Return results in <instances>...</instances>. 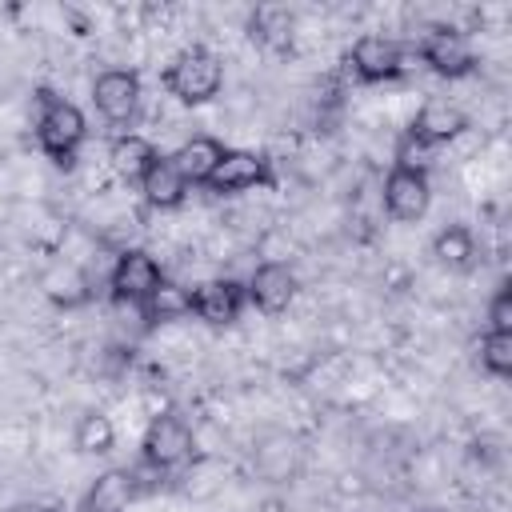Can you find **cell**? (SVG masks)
<instances>
[{
    "mask_svg": "<svg viewBox=\"0 0 512 512\" xmlns=\"http://www.w3.org/2000/svg\"><path fill=\"white\" fill-rule=\"evenodd\" d=\"M32 136H36V148L56 168H72L88 140V120L56 88H36L32 92Z\"/></svg>",
    "mask_w": 512,
    "mask_h": 512,
    "instance_id": "obj_1",
    "label": "cell"
},
{
    "mask_svg": "<svg viewBox=\"0 0 512 512\" xmlns=\"http://www.w3.org/2000/svg\"><path fill=\"white\" fill-rule=\"evenodd\" d=\"M160 84H164L168 96H176V100L188 104V108L212 104V100L220 96V88H224V64H220V56H216L212 48L188 44V48H180V52L168 60Z\"/></svg>",
    "mask_w": 512,
    "mask_h": 512,
    "instance_id": "obj_2",
    "label": "cell"
},
{
    "mask_svg": "<svg viewBox=\"0 0 512 512\" xmlns=\"http://www.w3.org/2000/svg\"><path fill=\"white\" fill-rule=\"evenodd\" d=\"M192 452H196L192 424L176 408H164L148 420V428L140 436V464L148 472H156V476L180 472L184 464H192Z\"/></svg>",
    "mask_w": 512,
    "mask_h": 512,
    "instance_id": "obj_3",
    "label": "cell"
},
{
    "mask_svg": "<svg viewBox=\"0 0 512 512\" xmlns=\"http://www.w3.org/2000/svg\"><path fill=\"white\" fill-rule=\"evenodd\" d=\"M384 212L396 220V224H416L424 220L428 204H432V180H428V168L416 164V160H392L388 176H384Z\"/></svg>",
    "mask_w": 512,
    "mask_h": 512,
    "instance_id": "obj_4",
    "label": "cell"
},
{
    "mask_svg": "<svg viewBox=\"0 0 512 512\" xmlns=\"http://www.w3.org/2000/svg\"><path fill=\"white\" fill-rule=\"evenodd\" d=\"M164 280H168V276H164V268H160V260H156L152 252H144V248H124V252L116 256L112 272H108V296H112V304H120V308H140Z\"/></svg>",
    "mask_w": 512,
    "mask_h": 512,
    "instance_id": "obj_5",
    "label": "cell"
},
{
    "mask_svg": "<svg viewBox=\"0 0 512 512\" xmlns=\"http://www.w3.org/2000/svg\"><path fill=\"white\" fill-rule=\"evenodd\" d=\"M416 56L428 72L444 76V80H464L476 72V48L472 40L460 32V28H448V24H432L420 44H416Z\"/></svg>",
    "mask_w": 512,
    "mask_h": 512,
    "instance_id": "obj_6",
    "label": "cell"
},
{
    "mask_svg": "<svg viewBox=\"0 0 512 512\" xmlns=\"http://www.w3.org/2000/svg\"><path fill=\"white\" fill-rule=\"evenodd\" d=\"M300 464H304V444H300L296 432L268 428V432L256 436V444H252V476L260 484H272V488L292 484L300 476Z\"/></svg>",
    "mask_w": 512,
    "mask_h": 512,
    "instance_id": "obj_7",
    "label": "cell"
},
{
    "mask_svg": "<svg viewBox=\"0 0 512 512\" xmlns=\"http://www.w3.org/2000/svg\"><path fill=\"white\" fill-rule=\"evenodd\" d=\"M344 60L360 84H384V80H400L408 72V52L392 36H376V32L360 36Z\"/></svg>",
    "mask_w": 512,
    "mask_h": 512,
    "instance_id": "obj_8",
    "label": "cell"
},
{
    "mask_svg": "<svg viewBox=\"0 0 512 512\" xmlns=\"http://www.w3.org/2000/svg\"><path fill=\"white\" fill-rule=\"evenodd\" d=\"M272 184V160L264 152H252V148H224V160L216 164V172L208 176L204 192L212 196H240V192H252V188H264Z\"/></svg>",
    "mask_w": 512,
    "mask_h": 512,
    "instance_id": "obj_9",
    "label": "cell"
},
{
    "mask_svg": "<svg viewBox=\"0 0 512 512\" xmlns=\"http://www.w3.org/2000/svg\"><path fill=\"white\" fill-rule=\"evenodd\" d=\"M188 304H192V316L204 320L208 328H228L244 316L248 308V288L244 280L236 276H216V280H204L188 292Z\"/></svg>",
    "mask_w": 512,
    "mask_h": 512,
    "instance_id": "obj_10",
    "label": "cell"
},
{
    "mask_svg": "<svg viewBox=\"0 0 512 512\" xmlns=\"http://www.w3.org/2000/svg\"><path fill=\"white\" fill-rule=\"evenodd\" d=\"M92 104H96V112L108 124H116V128L132 124L136 112H140V76L132 68H104V72H96Z\"/></svg>",
    "mask_w": 512,
    "mask_h": 512,
    "instance_id": "obj_11",
    "label": "cell"
},
{
    "mask_svg": "<svg viewBox=\"0 0 512 512\" xmlns=\"http://www.w3.org/2000/svg\"><path fill=\"white\" fill-rule=\"evenodd\" d=\"M244 288H248V304H252L256 312L280 316V312H288V304L296 300L300 280H296V268H292L288 260H264V264L252 268V276H248Z\"/></svg>",
    "mask_w": 512,
    "mask_h": 512,
    "instance_id": "obj_12",
    "label": "cell"
},
{
    "mask_svg": "<svg viewBox=\"0 0 512 512\" xmlns=\"http://www.w3.org/2000/svg\"><path fill=\"white\" fill-rule=\"evenodd\" d=\"M140 472L120 464V468H104L96 472V480L84 488V496L76 500V512H128L140 500Z\"/></svg>",
    "mask_w": 512,
    "mask_h": 512,
    "instance_id": "obj_13",
    "label": "cell"
},
{
    "mask_svg": "<svg viewBox=\"0 0 512 512\" xmlns=\"http://www.w3.org/2000/svg\"><path fill=\"white\" fill-rule=\"evenodd\" d=\"M468 128V112L448 104V100H428L420 104V112L412 116L408 124V140L420 144V148H440V144H452L460 132Z\"/></svg>",
    "mask_w": 512,
    "mask_h": 512,
    "instance_id": "obj_14",
    "label": "cell"
},
{
    "mask_svg": "<svg viewBox=\"0 0 512 512\" xmlns=\"http://www.w3.org/2000/svg\"><path fill=\"white\" fill-rule=\"evenodd\" d=\"M220 160H224V140H216V136H208V132L188 136V140L172 152V164H176V172L184 176L188 188H204Z\"/></svg>",
    "mask_w": 512,
    "mask_h": 512,
    "instance_id": "obj_15",
    "label": "cell"
},
{
    "mask_svg": "<svg viewBox=\"0 0 512 512\" xmlns=\"http://www.w3.org/2000/svg\"><path fill=\"white\" fill-rule=\"evenodd\" d=\"M136 188H140L144 204L156 208V212H172V208H180V204L188 200V184H184V176L176 172L172 156H164V152L152 160V168L144 172V180H140Z\"/></svg>",
    "mask_w": 512,
    "mask_h": 512,
    "instance_id": "obj_16",
    "label": "cell"
},
{
    "mask_svg": "<svg viewBox=\"0 0 512 512\" xmlns=\"http://www.w3.org/2000/svg\"><path fill=\"white\" fill-rule=\"evenodd\" d=\"M156 156H160V148H156L148 136H140V132H120V136L108 144V164H112V172H116L120 180H128V184H140Z\"/></svg>",
    "mask_w": 512,
    "mask_h": 512,
    "instance_id": "obj_17",
    "label": "cell"
},
{
    "mask_svg": "<svg viewBox=\"0 0 512 512\" xmlns=\"http://www.w3.org/2000/svg\"><path fill=\"white\" fill-rule=\"evenodd\" d=\"M40 288H44L48 304L60 308V312L84 308V304L92 300V284H88V276H84L76 264H52V268L40 276Z\"/></svg>",
    "mask_w": 512,
    "mask_h": 512,
    "instance_id": "obj_18",
    "label": "cell"
},
{
    "mask_svg": "<svg viewBox=\"0 0 512 512\" xmlns=\"http://www.w3.org/2000/svg\"><path fill=\"white\" fill-rule=\"evenodd\" d=\"M432 260L448 272H468L476 264V236L468 224H444L432 236Z\"/></svg>",
    "mask_w": 512,
    "mask_h": 512,
    "instance_id": "obj_19",
    "label": "cell"
},
{
    "mask_svg": "<svg viewBox=\"0 0 512 512\" xmlns=\"http://www.w3.org/2000/svg\"><path fill=\"white\" fill-rule=\"evenodd\" d=\"M72 444L84 456H108L116 448V424H112V416L100 412V408L80 412L76 424H72Z\"/></svg>",
    "mask_w": 512,
    "mask_h": 512,
    "instance_id": "obj_20",
    "label": "cell"
},
{
    "mask_svg": "<svg viewBox=\"0 0 512 512\" xmlns=\"http://www.w3.org/2000/svg\"><path fill=\"white\" fill-rule=\"evenodd\" d=\"M188 292L192 288H180L176 280H164L136 312L144 316V324L148 328H156V324H176V320H184V316H192V304H188Z\"/></svg>",
    "mask_w": 512,
    "mask_h": 512,
    "instance_id": "obj_21",
    "label": "cell"
},
{
    "mask_svg": "<svg viewBox=\"0 0 512 512\" xmlns=\"http://www.w3.org/2000/svg\"><path fill=\"white\" fill-rule=\"evenodd\" d=\"M292 12L288 8H280V4H260V8H252V16H248V40L252 44H264V48H280V44H288V36H292Z\"/></svg>",
    "mask_w": 512,
    "mask_h": 512,
    "instance_id": "obj_22",
    "label": "cell"
},
{
    "mask_svg": "<svg viewBox=\"0 0 512 512\" xmlns=\"http://www.w3.org/2000/svg\"><path fill=\"white\" fill-rule=\"evenodd\" d=\"M480 368L496 380L512 376V336L508 332H484L480 336Z\"/></svg>",
    "mask_w": 512,
    "mask_h": 512,
    "instance_id": "obj_23",
    "label": "cell"
},
{
    "mask_svg": "<svg viewBox=\"0 0 512 512\" xmlns=\"http://www.w3.org/2000/svg\"><path fill=\"white\" fill-rule=\"evenodd\" d=\"M488 332H508L512 336V284L500 280L496 292L488 296Z\"/></svg>",
    "mask_w": 512,
    "mask_h": 512,
    "instance_id": "obj_24",
    "label": "cell"
},
{
    "mask_svg": "<svg viewBox=\"0 0 512 512\" xmlns=\"http://www.w3.org/2000/svg\"><path fill=\"white\" fill-rule=\"evenodd\" d=\"M424 512H432V508H424Z\"/></svg>",
    "mask_w": 512,
    "mask_h": 512,
    "instance_id": "obj_25",
    "label": "cell"
}]
</instances>
